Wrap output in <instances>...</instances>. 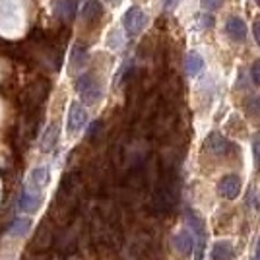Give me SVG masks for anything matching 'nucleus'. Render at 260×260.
I'll list each match as a JSON object with an SVG mask.
<instances>
[{"mask_svg":"<svg viewBox=\"0 0 260 260\" xmlns=\"http://www.w3.org/2000/svg\"><path fill=\"white\" fill-rule=\"evenodd\" d=\"M58 134H60V126H58V122H53V124H49L47 130H45L43 138H41V152L49 153L54 150V146H56V142H58Z\"/></svg>","mask_w":260,"mask_h":260,"instance_id":"6e6552de","label":"nucleus"},{"mask_svg":"<svg viewBox=\"0 0 260 260\" xmlns=\"http://www.w3.org/2000/svg\"><path fill=\"white\" fill-rule=\"evenodd\" d=\"M212 260H233L235 256V250H233V245L229 241H217L212 247Z\"/></svg>","mask_w":260,"mask_h":260,"instance_id":"9b49d317","label":"nucleus"},{"mask_svg":"<svg viewBox=\"0 0 260 260\" xmlns=\"http://www.w3.org/2000/svg\"><path fill=\"white\" fill-rule=\"evenodd\" d=\"M228 140L221 134H217V132H212L206 140V150L212 155H225L228 153Z\"/></svg>","mask_w":260,"mask_h":260,"instance_id":"1a4fd4ad","label":"nucleus"},{"mask_svg":"<svg viewBox=\"0 0 260 260\" xmlns=\"http://www.w3.org/2000/svg\"><path fill=\"white\" fill-rule=\"evenodd\" d=\"M250 260H260V258H256V256H252V258H250Z\"/></svg>","mask_w":260,"mask_h":260,"instance_id":"393cba45","label":"nucleus"},{"mask_svg":"<svg viewBox=\"0 0 260 260\" xmlns=\"http://www.w3.org/2000/svg\"><path fill=\"white\" fill-rule=\"evenodd\" d=\"M250 76H252V82L260 86V60H254V64L250 68Z\"/></svg>","mask_w":260,"mask_h":260,"instance_id":"aec40b11","label":"nucleus"},{"mask_svg":"<svg viewBox=\"0 0 260 260\" xmlns=\"http://www.w3.org/2000/svg\"><path fill=\"white\" fill-rule=\"evenodd\" d=\"M245 109H247V113L252 115V117H260V95L247 99L245 101Z\"/></svg>","mask_w":260,"mask_h":260,"instance_id":"dca6fc26","label":"nucleus"},{"mask_svg":"<svg viewBox=\"0 0 260 260\" xmlns=\"http://www.w3.org/2000/svg\"><path fill=\"white\" fill-rule=\"evenodd\" d=\"M217 192H219V196H223L228 200H235L239 192H241V179H239V175H225L217 183Z\"/></svg>","mask_w":260,"mask_h":260,"instance_id":"20e7f679","label":"nucleus"},{"mask_svg":"<svg viewBox=\"0 0 260 260\" xmlns=\"http://www.w3.org/2000/svg\"><path fill=\"white\" fill-rule=\"evenodd\" d=\"M173 245H175V250L181 254V256H186V254H190L192 249H194L196 241H194V233H190L188 229H183V231H179L173 239Z\"/></svg>","mask_w":260,"mask_h":260,"instance_id":"39448f33","label":"nucleus"},{"mask_svg":"<svg viewBox=\"0 0 260 260\" xmlns=\"http://www.w3.org/2000/svg\"><path fill=\"white\" fill-rule=\"evenodd\" d=\"M252 35H254V41H256L260 47V16L254 20V23H252Z\"/></svg>","mask_w":260,"mask_h":260,"instance_id":"412c9836","label":"nucleus"},{"mask_svg":"<svg viewBox=\"0 0 260 260\" xmlns=\"http://www.w3.org/2000/svg\"><path fill=\"white\" fill-rule=\"evenodd\" d=\"M76 91L86 105H93L101 99V87L93 74H82L76 82Z\"/></svg>","mask_w":260,"mask_h":260,"instance_id":"f257e3e1","label":"nucleus"},{"mask_svg":"<svg viewBox=\"0 0 260 260\" xmlns=\"http://www.w3.org/2000/svg\"><path fill=\"white\" fill-rule=\"evenodd\" d=\"M107 2H111V4H119L120 0H107Z\"/></svg>","mask_w":260,"mask_h":260,"instance_id":"b1692460","label":"nucleus"},{"mask_svg":"<svg viewBox=\"0 0 260 260\" xmlns=\"http://www.w3.org/2000/svg\"><path fill=\"white\" fill-rule=\"evenodd\" d=\"M146 22H148V16H146V12L138 8V6H132L126 10L124 14V18H122V25H124V29L130 33V35H138V33L146 27Z\"/></svg>","mask_w":260,"mask_h":260,"instance_id":"f03ea898","label":"nucleus"},{"mask_svg":"<svg viewBox=\"0 0 260 260\" xmlns=\"http://www.w3.org/2000/svg\"><path fill=\"white\" fill-rule=\"evenodd\" d=\"M84 56H86V49L82 47V45H74V49H72V56H70V60H72V66L76 68L84 62Z\"/></svg>","mask_w":260,"mask_h":260,"instance_id":"f3484780","label":"nucleus"},{"mask_svg":"<svg viewBox=\"0 0 260 260\" xmlns=\"http://www.w3.org/2000/svg\"><path fill=\"white\" fill-rule=\"evenodd\" d=\"M202 2V8L208 12H216L223 6V0H200Z\"/></svg>","mask_w":260,"mask_h":260,"instance_id":"6ab92c4d","label":"nucleus"},{"mask_svg":"<svg viewBox=\"0 0 260 260\" xmlns=\"http://www.w3.org/2000/svg\"><path fill=\"white\" fill-rule=\"evenodd\" d=\"M252 155H254V165H256V169H260V132L254 134V138H252Z\"/></svg>","mask_w":260,"mask_h":260,"instance_id":"a211bd4d","label":"nucleus"},{"mask_svg":"<svg viewBox=\"0 0 260 260\" xmlns=\"http://www.w3.org/2000/svg\"><path fill=\"white\" fill-rule=\"evenodd\" d=\"M29 228H31V219L29 217H18L10 223V233L20 237V235H25L29 231Z\"/></svg>","mask_w":260,"mask_h":260,"instance_id":"2eb2a0df","label":"nucleus"},{"mask_svg":"<svg viewBox=\"0 0 260 260\" xmlns=\"http://www.w3.org/2000/svg\"><path fill=\"white\" fill-rule=\"evenodd\" d=\"M39 206H41V196L35 194V192H29L27 188H23L20 198H18V208H20V212L31 214V212H35Z\"/></svg>","mask_w":260,"mask_h":260,"instance_id":"0eeeda50","label":"nucleus"},{"mask_svg":"<svg viewBox=\"0 0 260 260\" xmlns=\"http://www.w3.org/2000/svg\"><path fill=\"white\" fill-rule=\"evenodd\" d=\"M184 70H186V74L188 76H198L202 70H204V58L200 56L198 53H188L186 54V58H184Z\"/></svg>","mask_w":260,"mask_h":260,"instance_id":"f8f14e48","label":"nucleus"},{"mask_svg":"<svg viewBox=\"0 0 260 260\" xmlns=\"http://www.w3.org/2000/svg\"><path fill=\"white\" fill-rule=\"evenodd\" d=\"M254 256L260 258V239H258V243H256V249H254Z\"/></svg>","mask_w":260,"mask_h":260,"instance_id":"5701e85b","label":"nucleus"},{"mask_svg":"<svg viewBox=\"0 0 260 260\" xmlns=\"http://www.w3.org/2000/svg\"><path fill=\"white\" fill-rule=\"evenodd\" d=\"M87 122V113L82 103H70V109H68V119H66V126H68V132H78L80 128H84V124Z\"/></svg>","mask_w":260,"mask_h":260,"instance_id":"7ed1b4c3","label":"nucleus"},{"mask_svg":"<svg viewBox=\"0 0 260 260\" xmlns=\"http://www.w3.org/2000/svg\"><path fill=\"white\" fill-rule=\"evenodd\" d=\"M225 33H228V37L231 41L241 43L247 37V25H245V22L241 18L233 16V18H229L228 22H225Z\"/></svg>","mask_w":260,"mask_h":260,"instance_id":"423d86ee","label":"nucleus"},{"mask_svg":"<svg viewBox=\"0 0 260 260\" xmlns=\"http://www.w3.org/2000/svg\"><path fill=\"white\" fill-rule=\"evenodd\" d=\"M47 183H49V167L47 165L35 167L31 173H29V186H31L35 192H39Z\"/></svg>","mask_w":260,"mask_h":260,"instance_id":"9d476101","label":"nucleus"},{"mask_svg":"<svg viewBox=\"0 0 260 260\" xmlns=\"http://www.w3.org/2000/svg\"><path fill=\"white\" fill-rule=\"evenodd\" d=\"M54 10L58 14V18L70 20V18L74 16V12H76V2H74V0H56Z\"/></svg>","mask_w":260,"mask_h":260,"instance_id":"4468645a","label":"nucleus"},{"mask_svg":"<svg viewBox=\"0 0 260 260\" xmlns=\"http://www.w3.org/2000/svg\"><path fill=\"white\" fill-rule=\"evenodd\" d=\"M101 16H103V6L99 4V0H87L86 4H84V10H82L84 22H98Z\"/></svg>","mask_w":260,"mask_h":260,"instance_id":"ddd939ff","label":"nucleus"},{"mask_svg":"<svg viewBox=\"0 0 260 260\" xmlns=\"http://www.w3.org/2000/svg\"><path fill=\"white\" fill-rule=\"evenodd\" d=\"M179 4H181V0H163V8H165V10H169V12L175 10Z\"/></svg>","mask_w":260,"mask_h":260,"instance_id":"4be33fe9","label":"nucleus"},{"mask_svg":"<svg viewBox=\"0 0 260 260\" xmlns=\"http://www.w3.org/2000/svg\"><path fill=\"white\" fill-rule=\"evenodd\" d=\"M254 2H256V4H258V6H260V0H254Z\"/></svg>","mask_w":260,"mask_h":260,"instance_id":"a878e982","label":"nucleus"}]
</instances>
